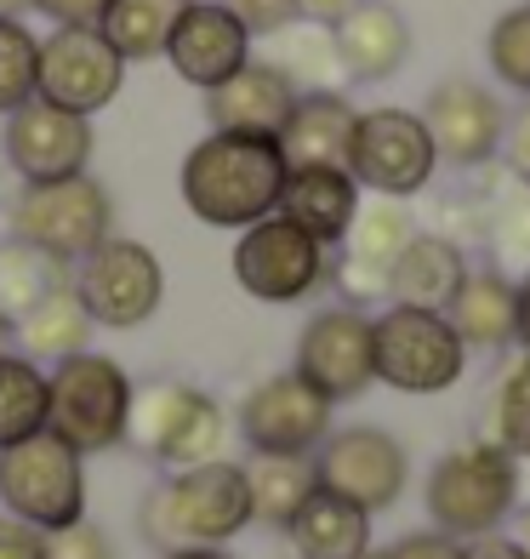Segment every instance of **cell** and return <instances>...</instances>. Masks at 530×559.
<instances>
[{
  "instance_id": "obj_1",
  "label": "cell",
  "mask_w": 530,
  "mask_h": 559,
  "mask_svg": "<svg viewBox=\"0 0 530 559\" xmlns=\"http://www.w3.org/2000/svg\"><path fill=\"white\" fill-rule=\"evenodd\" d=\"M286 155L274 138H240V132H206L177 171L183 206L206 228H251L280 212Z\"/></svg>"
},
{
  "instance_id": "obj_2",
  "label": "cell",
  "mask_w": 530,
  "mask_h": 559,
  "mask_svg": "<svg viewBox=\"0 0 530 559\" xmlns=\"http://www.w3.org/2000/svg\"><path fill=\"white\" fill-rule=\"evenodd\" d=\"M251 525V491H245V463H200L166 474L137 508V531L148 548L183 554V548H229Z\"/></svg>"
},
{
  "instance_id": "obj_3",
  "label": "cell",
  "mask_w": 530,
  "mask_h": 559,
  "mask_svg": "<svg viewBox=\"0 0 530 559\" xmlns=\"http://www.w3.org/2000/svg\"><path fill=\"white\" fill-rule=\"evenodd\" d=\"M132 400L137 383L125 377V366L115 354H69L46 371V428L58 440H69L81 456L115 451L125 445V428H132Z\"/></svg>"
},
{
  "instance_id": "obj_4",
  "label": "cell",
  "mask_w": 530,
  "mask_h": 559,
  "mask_svg": "<svg viewBox=\"0 0 530 559\" xmlns=\"http://www.w3.org/2000/svg\"><path fill=\"white\" fill-rule=\"evenodd\" d=\"M422 502H427L434 531H445V537H457V543L502 531V520H508L514 502H519V456H508L491 440L445 451L434 463V474H427Z\"/></svg>"
},
{
  "instance_id": "obj_5",
  "label": "cell",
  "mask_w": 530,
  "mask_h": 559,
  "mask_svg": "<svg viewBox=\"0 0 530 559\" xmlns=\"http://www.w3.org/2000/svg\"><path fill=\"white\" fill-rule=\"evenodd\" d=\"M0 508L40 537L86 520V456L52 428L0 451Z\"/></svg>"
},
{
  "instance_id": "obj_6",
  "label": "cell",
  "mask_w": 530,
  "mask_h": 559,
  "mask_svg": "<svg viewBox=\"0 0 530 559\" xmlns=\"http://www.w3.org/2000/svg\"><path fill=\"white\" fill-rule=\"evenodd\" d=\"M7 223H12V240L46 251L58 263H81L97 240L115 235V200L92 171L58 177V183H23Z\"/></svg>"
},
{
  "instance_id": "obj_7",
  "label": "cell",
  "mask_w": 530,
  "mask_h": 559,
  "mask_svg": "<svg viewBox=\"0 0 530 559\" xmlns=\"http://www.w3.org/2000/svg\"><path fill=\"white\" fill-rule=\"evenodd\" d=\"M371 348H376V383L399 394H445L468 371L462 337L434 309H406V302L383 309L371 320Z\"/></svg>"
},
{
  "instance_id": "obj_8",
  "label": "cell",
  "mask_w": 530,
  "mask_h": 559,
  "mask_svg": "<svg viewBox=\"0 0 530 559\" xmlns=\"http://www.w3.org/2000/svg\"><path fill=\"white\" fill-rule=\"evenodd\" d=\"M125 440H137L155 463L177 468H200V463H217L222 440H229V417L222 405L194 389V383H148L132 400V428Z\"/></svg>"
},
{
  "instance_id": "obj_9",
  "label": "cell",
  "mask_w": 530,
  "mask_h": 559,
  "mask_svg": "<svg viewBox=\"0 0 530 559\" xmlns=\"http://www.w3.org/2000/svg\"><path fill=\"white\" fill-rule=\"evenodd\" d=\"M439 155H434V138H427L422 115L411 109H365L353 120V138H348V177L383 200H411L434 183Z\"/></svg>"
},
{
  "instance_id": "obj_10",
  "label": "cell",
  "mask_w": 530,
  "mask_h": 559,
  "mask_svg": "<svg viewBox=\"0 0 530 559\" xmlns=\"http://www.w3.org/2000/svg\"><path fill=\"white\" fill-rule=\"evenodd\" d=\"M74 292H81L92 325L109 332H137L143 320H155L166 297V269L155 258V246L109 235L97 240L81 263H74Z\"/></svg>"
},
{
  "instance_id": "obj_11",
  "label": "cell",
  "mask_w": 530,
  "mask_h": 559,
  "mask_svg": "<svg viewBox=\"0 0 530 559\" xmlns=\"http://www.w3.org/2000/svg\"><path fill=\"white\" fill-rule=\"evenodd\" d=\"M234 280L257 302H302L332 280V246L302 235L291 217H263L240 228L234 240Z\"/></svg>"
},
{
  "instance_id": "obj_12",
  "label": "cell",
  "mask_w": 530,
  "mask_h": 559,
  "mask_svg": "<svg viewBox=\"0 0 530 559\" xmlns=\"http://www.w3.org/2000/svg\"><path fill=\"white\" fill-rule=\"evenodd\" d=\"M314 474H320V491L365 508V514H383V508L406 497L411 456L388 428L353 423V428H332L325 435V445L314 451Z\"/></svg>"
},
{
  "instance_id": "obj_13",
  "label": "cell",
  "mask_w": 530,
  "mask_h": 559,
  "mask_svg": "<svg viewBox=\"0 0 530 559\" xmlns=\"http://www.w3.org/2000/svg\"><path fill=\"white\" fill-rule=\"evenodd\" d=\"M302 383L320 400H360L376 383V348H371V314H360L353 302L342 309H320L297 337V366Z\"/></svg>"
},
{
  "instance_id": "obj_14",
  "label": "cell",
  "mask_w": 530,
  "mask_h": 559,
  "mask_svg": "<svg viewBox=\"0 0 530 559\" xmlns=\"http://www.w3.org/2000/svg\"><path fill=\"white\" fill-rule=\"evenodd\" d=\"M125 86V58L104 40V29H52L40 40V74H35V97L74 115H97L109 109Z\"/></svg>"
},
{
  "instance_id": "obj_15",
  "label": "cell",
  "mask_w": 530,
  "mask_h": 559,
  "mask_svg": "<svg viewBox=\"0 0 530 559\" xmlns=\"http://www.w3.org/2000/svg\"><path fill=\"white\" fill-rule=\"evenodd\" d=\"M234 423L257 456H314L332 435V400H320L297 371H280L240 400Z\"/></svg>"
},
{
  "instance_id": "obj_16",
  "label": "cell",
  "mask_w": 530,
  "mask_h": 559,
  "mask_svg": "<svg viewBox=\"0 0 530 559\" xmlns=\"http://www.w3.org/2000/svg\"><path fill=\"white\" fill-rule=\"evenodd\" d=\"M7 166L23 183H58V177H81L92 171L97 155V132L86 115L58 109L46 97H29L23 109L7 115Z\"/></svg>"
},
{
  "instance_id": "obj_17",
  "label": "cell",
  "mask_w": 530,
  "mask_h": 559,
  "mask_svg": "<svg viewBox=\"0 0 530 559\" xmlns=\"http://www.w3.org/2000/svg\"><path fill=\"white\" fill-rule=\"evenodd\" d=\"M422 126L434 138V155L457 171H479L485 160L502 155V97L485 86V81H468V74H450L427 92L422 104Z\"/></svg>"
},
{
  "instance_id": "obj_18",
  "label": "cell",
  "mask_w": 530,
  "mask_h": 559,
  "mask_svg": "<svg viewBox=\"0 0 530 559\" xmlns=\"http://www.w3.org/2000/svg\"><path fill=\"white\" fill-rule=\"evenodd\" d=\"M245 58H251V29L234 17L229 0H189L183 17L171 23L166 63L177 69V81H189L200 92L222 86Z\"/></svg>"
},
{
  "instance_id": "obj_19",
  "label": "cell",
  "mask_w": 530,
  "mask_h": 559,
  "mask_svg": "<svg viewBox=\"0 0 530 559\" xmlns=\"http://www.w3.org/2000/svg\"><path fill=\"white\" fill-rule=\"evenodd\" d=\"M417 223L411 212L399 206V200H376V206H360V217H353V228L342 235V263L332 269L342 280V292L353 302L365 297H388V274L399 263V251L411 246Z\"/></svg>"
},
{
  "instance_id": "obj_20",
  "label": "cell",
  "mask_w": 530,
  "mask_h": 559,
  "mask_svg": "<svg viewBox=\"0 0 530 559\" xmlns=\"http://www.w3.org/2000/svg\"><path fill=\"white\" fill-rule=\"evenodd\" d=\"M297 104V86L286 81L268 58H245L229 81L206 92V120L212 132H240V138H280V126Z\"/></svg>"
},
{
  "instance_id": "obj_21",
  "label": "cell",
  "mask_w": 530,
  "mask_h": 559,
  "mask_svg": "<svg viewBox=\"0 0 530 559\" xmlns=\"http://www.w3.org/2000/svg\"><path fill=\"white\" fill-rule=\"evenodd\" d=\"M332 40L348 81H394L411 58V23L394 0H360L342 23H332Z\"/></svg>"
},
{
  "instance_id": "obj_22",
  "label": "cell",
  "mask_w": 530,
  "mask_h": 559,
  "mask_svg": "<svg viewBox=\"0 0 530 559\" xmlns=\"http://www.w3.org/2000/svg\"><path fill=\"white\" fill-rule=\"evenodd\" d=\"M280 217H291L320 246H342V235L360 217V183L348 177V166H286Z\"/></svg>"
},
{
  "instance_id": "obj_23",
  "label": "cell",
  "mask_w": 530,
  "mask_h": 559,
  "mask_svg": "<svg viewBox=\"0 0 530 559\" xmlns=\"http://www.w3.org/2000/svg\"><path fill=\"white\" fill-rule=\"evenodd\" d=\"M445 320L462 348H508L519 343V286L502 269H468L457 297L445 302Z\"/></svg>"
},
{
  "instance_id": "obj_24",
  "label": "cell",
  "mask_w": 530,
  "mask_h": 559,
  "mask_svg": "<svg viewBox=\"0 0 530 559\" xmlns=\"http://www.w3.org/2000/svg\"><path fill=\"white\" fill-rule=\"evenodd\" d=\"M353 120H360V109L342 92H297L274 143H280L286 166H348Z\"/></svg>"
},
{
  "instance_id": "obj_25",
  "label": "cell",
  "mask_w": 530,
  "mask_h": 559,
  "mask_svg": "<svg viewBox=\"0 0 530 559\" xmlns=\"http://www.w3.org/2000/svg\"><path fill=\"white\" fill-rule=\"evenodd\" d=\"M462 274H468V258H462L457 240H445V235H411V246L399 251V263L388 274V302L445 314V302L457 297Z\"/></svg>"
},
{
  "instance_id": "obj_26",
  "label": "cell",
  "mask_w": 530,
  "mask_h": 559,
  "mask_svg": "<svg viewBox=\"0 0 530 559\" xmlns=\"http://www.w3.org/2000/svg\"><path fill=\"white\" fill-rule=\"evenodd\" d=\"M286 537L297 559H353L371 548V514L332 491H314L286 525Z\"/></svg>"
},
{
  "instance_id": "obj_27",
  "label": "cell",
  "mask_w": 530,
  "mask_h": 559,
  "mask_svg": "<svg viewBox=\"0 0 530 559\" xmlns=\"http://www.w3.org/2000/svg\"><path fill=\"white\" fill-rule=\"evenodd\" d=\"M245 491H251V525L286 531L297 520V508L320 491L314 456H257V451H251Z\"/></svg>"
},
{
  "instance_id": "obj_28",
  "label": "cell",
  "mask_w": 530,
  "mask_h": 559,
  "mask_svg": "<svg viewBox=\"0 0 530 559\" xmlns=\"http://www.w3.org/2000/svg\"><path fill=\"white\" fill-rule=\"evenodd\" d=\"M12 332H17L23 354H29L35 366L40 360L58 366V360H69V354L92 348V314H86V302H81V292H74V280H69V286H58L46 302H35Z\"/></svg>"
},
{
  "instance_id": "obj_29",
  "label": "cell",
  "mask_w": 530,
  "mask_h": 559,
  "mask_svg": "<svg viewBox=\"0 0 530 559\" xmlns=\"http://www.w3.org/2000/svg\"><path fill=\"white\" fill-rule=\"evenodd\" d=\"M189 0H109L104 12V40L125 63H155L166 58V40H171V23L183 17Z\"/></svg>"
},
{
  "instance_id": "obj_30",
  "label": "cell",
  "mask_w": 530,
  "mask_h": 559,
  "mask_svg": "<svg viewBox=\"0 0 530 559\" xmlns=\"http://www.w3.org/2000/svg\"><path fill=\"white\" fill-rule=\"evenodd\" d=\"M274 40V52L268 63L286 74V81L297 92H337V81H348L342 74V58H337V40L332 29H320V23H286L280 35H268Z\"/></svg>"
},
{
  "instance_id": "obj_31",
  "label": "cell",
  "mask_w": 530,
  "mask_h": 559,
  "mask_svg": "<svg viewBox=\"0 0 530 559\" xmlns=\"http://www.w3.org/2000/svg\"><path fill=\"white\" fill-rule=\"evenodd\" d=\"M69 263L46 258V251L23 246V240H7L0 246V314H7L12 325L35 309V302H46L58 286H69Z\"/></svg>"
},
{
  "instance_id": "obj_32",
  "label": "cell",
  "mask_w": 530,
  "mask_h": 559,
  "mask_svg": "<svg viewBox=\"0 0 530 559\" xmlns=\"http://www.w3.org/2000/svg\"><path fill=\"white\" fill-rule=\"evenodd\" d=\"M46 428V371L29 354L0 348V451Z\"/></svg>"
},
{
  "instance_id": "obj_33",
  "label": "cell",
  "mask_w": 530,
  "mask_h": 559,
  "mask_svg": "<svg viewBox=\"0 0 530 559\" xmlns=\"http://www.w3.org/2000/svg\"><path fill=\"white\" fill-rule=\"evenodd\" d=\"M485 440L502 445L508 456H519V463H530V354H519L496 377L491 412H485Z\"/></svg>"
},
{
  "instance_id": "obj_34",
  "label": "cell",
  "mask_w": 530,
  "mask_h": 559,
  "mask_svg": "<svg viewBox=\"0 0 530 559\" xmlns=\"http://www.w3.org/2000/svg\"><path fill=\"white\" fill-rule=\"evenodd\" d=\"M35 74H40V35H29L23 17H0V115L29 104Z\"/></svg>"
},
{
  "instance_id": "obj_35",
  "label": "cell",
  "mask_w": 530,
  "mask_h": 559,
  "mask_svg": "<svg viewBox=\"0 0 530 559\" xmlns=\"http://www.w3.org/2000/svg\"><path fill=\"white\" fill-rule=\"evenodd\" d=\"M485 58H491V74L502 86L530 97V0H525V7H508L491 23Z\"/></svg>"
},
{
  "instance_id": "obj_36",
  "label": "cell",
  "mask_w": 530,
  "mask_h": 559,
  "mask_svg": "<svg viewBox=\"0 0 530 559\" xmlns=\"http://www.w3.org/2000/svg\"><path fill=\"white\" fill-rule=\"evenodd\" d=\"M491 240H496V258L530 263V183H519V177L491 212Z\"/></svg>"
},
{
  "instance_id": "obj_37",
  "label": "cell",
  "mask_w": 530,
  "mask_h": 559,
  "mask_svg": "<svg viewBox=\"0 0 530 559\" xmlns=\"http://www.w3.org/2000/svg\"><path fill=\"white\" fill-rule=\"evenodd\" d=\"M46 559H120V554H115V543H109L104 525L81 520V525L52 531V537H46Z\"/></svg>"
},
{
  "instance_id": "obj_38",
  "label": "cell",
  "mask_w": 530,
  "mask_h": 559,
  "mask_svg": "<svg viewBox=\"0 0 530 559\" xmlns=\"http://www.w3.org/2000/svg\"><path fill=\"white\" fill-rule=\"evenodd\" d=\"M229 7L251 29V40H257V35H280L286 23H297V0H229Z\"/></svg>"
},
{
  "instance_id": "obj_39",
  "label": "cell",
  "mask_w": 530,
  "mask_h": 559,
  "mask_svg": "<svg viewBox=\"0 0 530 559\" xmlns=\"http://www.w3.org/2000/svg\"><path fill=\"white\" fill-rule=\"evenodd\" d=\"M502 160H508V171L519 183H530V97L508 115V126H502Z\"/></svg>"
},
{
  "instance_id": "obj_40",
  "label": "cell",
  "mask_w": 530,
  "mask_h": 559,
  "mask_svg": "<svg viewBox=\"0 0 530 559\" xmlns=\"http://www.w3.org/2000/svg\"><path fill=\"white\" fill-rule=\"evenodd\" d=\"M35 12H46L58 29H97L109 0H35Z\"/></svg>"
},
{
  "instance_id": "obj_41",
  "label": "cell",
  "mask_w": 530,
  "mask_h": 559,
  "mask_svg": "<svg viewBox=\"0 0 530 559\" xmlns=\"http://www.w3.org/2000/svg\"><path fill=\"white\" fill-rule=\"evenodd\" d=\"M388 554L394 559H462V543L445 537V531H406Z\"/></svg>"
},
{
  "instance_id": "obj_42",
  "label": "cell",
  "mask_w": 530,
  "mask_h": 559,
  "mask_svg": "<svg viewBox=\"0 0 530 559\" xmlns=\"http://www.w3.org/2000/svg\"><path fill=\"white\" fill-rule=\"evenodd\" d=\"M0 559H46V537L35 525L0 514Z\"/></svg>"
},
{
  "instance_id": "obj_43",
  "label": "cell",
  "mask_w": 530,
  "mask_h": 559,
  "mask_svg": "<svg viewBox=\"0 0 530 559\" xmlns=\"http://www.w3.org/2000/svg\"><path fill=\"white\" fill-rule=\"evenodd\" d=\"M360 0H297V17L302 23H320V29H332V23H342Z\"/></svg>"
},
{
  "instance_id": "obj_44",
  "label": "cell",
  "mask_w": 530,
  "mask_h": 559,
  "mask_svg": "<svg viewBox=\"0 0 530 559\" xmlns=\"http://www.w3.org/2000/svg\"><path fill=\"white\" fill-rule=\"evenodd\" d=\"M462 559H525L514 537H502V531H485V537L462 543Z\"/></svg>"
},
{
  "instance_id": "obj_45",
  "label": "cell",
  "mask_w": 530,
  "mask_h": 559,
  "mask_svg": "<svg viewBox=\"0 0 530 559\" xmlns=\"http://www.w3.org/2000/svg\"><path fill=\"white\" fill-rule=\"evenodd\" d=\"M519 343H525V354H530V274L519 280Z\"/></svg>"
},
{
  "instance_id": "obj_46",
  "label": "cell",
  "mask_w": 530,
  "mask_h": 559,
  "mask_svg": "<svg viewBox=\"0 0 530 559\" xmlns=\"http://www.w3.org/2000/svg\"><path fill=\"white\" fill-rule=\"evenodd\" d=\"M166 559H234L229 548H183V554H166Z\"/></svg>"
},
{
  "instance_id": "obj_47",
  "label": "cell",
  "mask_w": 530,
  "mask_h": 559,
  "mask_svg": "<svg viewBox=\"0 0 530 559\" xmlns=\"http://www.w3.org/2000/svg\"><path fill=\"white\" fill-rule=\"evenodd\" d=\"M23 12H35V0H0V17H23Z\"/></svg>"
},
{
  "instance_id": "obj_48",
  "label": "cell",
  "mask_w": 530,
  "mask_h": 559,
  "mask_svg": "<svg viewBox=\"0 0 530 559\" xmlns=\"http://www.w3.org/2000/svg\"><path fill=\"white\" fill-rule=\"evenodd\" d=\"M514 543H519V554L530 559V508H525V514H519V537H514Z\"/></svg>"
},
{
  "instance_id": "obj_49",
  "label": "cell",
  "mask_w": 530,
  "mask_h": 559,
  "mask_svg": "<svg viewBox=\"0 0 530 559\" xmlns=\"http://www.w3.org/2000/svg\"><path fill=\"white\" fill-rule=\"evenodd\" d=\"M353 559H394V554H388V548H376V543H371L365 554H353Z\"/></svg>"
},
{
  "instance_id": "obj_50",
  "label": "cell",
  "mask_w": 530,
  "mask_h": 559,
  "mask_svg": "<svg viewBox=\"0 0 530 559\" xmlns=\"http://www.w3.org/2000/svg\"><path fill=\"white\" fill-rule=\"evenodd\" d=\"M7 343H12V320H7V314H0V348H7Z\"/></svg>"
}]
</instances>
